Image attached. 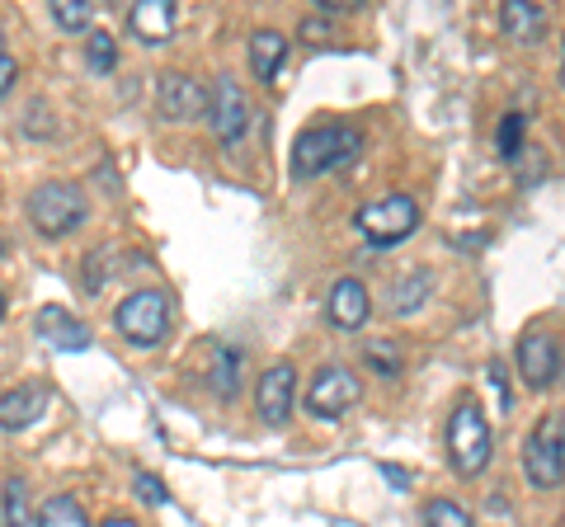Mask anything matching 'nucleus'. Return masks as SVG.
<instances>
[{"mask_svg":"<svg viewBox=\"0 0 565 527\" xmlns=\"http://www.w3.org/2000/svg\"><path fill=\"white\" fill-rule=\"evenodd\" d=\"M85 57H90L95 72H114V62H118V43L109 39V33H95L90 47H85Z\"/></svg>","mask_w":565,"mask_h":527,"instance_id":"393cba45","label":"nucleus"},{"mask_svg":"<svg viewBox=\"0 0 565 527\" xmlns=\"http://www.w3.org/2000/svg\"><path fill=\"white\" fill-rule=\"evenodd\" d=\"M490 381H494V391H500V406H504V410L514 406V396H509V386H504V367H500V363H490Z\"/></svg>","mask_w":565,"mask_h":527,"instance_id":"c85d7f7f","label":"nucleus"},{"mask_svg":"<svg viewBox=\"0 0 565 527\" xmlns=\"http://www.w3.org/2000/svg\"><path fill=\"white\" fill-rule=\"evenodd\" d=\"M359 151H363L359 128H349V122H321V128H307L292 142V174L297 180H316V174L349 165Z\"/></svg>","mask_w":565,"mask_h":527,"instance_id":"f257e3e1","label":"nucleus"},{"mask_svg":"<svg viewBox=\"0 0 565 527\" xmlns=\"http://www.w3.org/2000/svg\"><path fill=\"white\" fill-rule=\"evenodd\" d=\"M500 155L504 161H519L523 155V114H504V122H500Z\"/></svg>","mask_w":565,"mask_h":527,"instance_id":"b1692460","label":"nucleus"},{"mask_svg":"<svg viewBox=\"0 0 565 527\" xmlns=\"http://www.w3.org/2000/svg\"><path fill=\"white\" fill-rule=\"evenodd\" d=\"M156 104H161L166 122H193V118L207 114V90L193 76L170 72V76H161V85H156Z\"/></svg>","mask_w":565,"mask_h":527,"instance_id":"1a4fd4ad","label":"nucleus"},{"mask_svg":"<svg viewBox=\"0 0 565 527\" xmlns=\"http://www.w3.org/2000/svg\"><path fill=\"white\" fill-rule=\"evenodd\" d=\"M0 57H6V33H0Z\"/></svg>","mask_w":565,"mask_h":527,"instance_id":"2f4dec72","label":"nucleus"},{"mask_svg":"<svg viewBox=\"0 0 565 527\" xmlns=\"http://www.w3.org/2000/svg\"><path fill=\"white\" fill-rule=\"evenodd\" d=\"M128 29H132L137 43L161 47L174 33V6L170 0H141V6H132V14H128Z\"/></svg>","mask_w":565,"mask_h":527,"instance_id":"2eb2a0df","label":"nucleus"},{"mask_svg":"<svg viewBox=\"0 0 565 527\" xmlns=\"http://www.w3.org/2000/svg\"><path fill=\"white\" fill-rule=\"evenodd\" d=\"M170 292L161 288H141V292H128L118 302L114 311V325H118V335L137 344V348H156L166 340V330H170Z\"/></svg>","mask_w":565,"mask_h":527,"instance_id":"7ed1b4c3","label":"nucleus"},{"mask_svg":"<svg viewBox=\"0 0 565 527\" xmlns=\"http://www.w3.org/2000/svg\"><path fill=\"white\" fill-rule=\"evenodd\" d=\"M429 292H434V278L429 269H411L405 278H396L392 292H386V302H392L396 315H415L424 302H429Z\"/></svg>","mask_w":565,"mask_h":527,"instance_id":"6ab92c4d","label":"nucleus"},{"mask_svg":"<svg viewBox=\"0 0 565 527\" xmlns=\"http://www.w3.org/2000/svg\"><path fill=\"white\" fill-rule=\"evenodd\" d=\"M424 527H471V514L452 499H434L429 508H424Z\"/></svg>","mask_w":565,"mask_h":527,"instance_id":"5701e85b","label":"nucleus"},{"mask_svg":"<svg viewBox=\"0 0 565 527\" xmlns=\"http://www.w3.org/2000/svg\"><path fill=\"white\" fill-rule=\"evenodd\" d=\"M39 340L47 348H62V354H81V348H90V330H85L66 306H43L39 311Z\"/></svg>","mask_w":565,"mask_h":527,"instance_id":"4468645a","label":"nucleus"},{"mask_svg":"<svg viewBox=\"0 0 565 527\" xmlns=\"http://www.w3.org/2000/svg\"><path fill=\"white\" fill-rule=\"evenodd\" d=\"M500 24L509 33V43H519V47H533L542 33H546V10L533 6V0H504V10H500Z\"/></svg>","mask_w":565,"mask_h":527,"instance_id":"f3484780","label":"nucleus"},{"mask_svg":"<svg viewBox=\"0 0 565 527\" xmlns=\"http://www.w3.org/2000/svg\"><path fill=\"white\" fill-rule=\"evenodd\" d=\"M132 490H137V495L147 499V504H166V485H161V476H151V471H137Z\"/></svg>","mask_w":565,"mask_h":527,"instance_id":"a878e982","label":"nucleus"},{"mask_svg":"<svg viewBox=\"0 0 565 527\" xmlns=\"http://www.w3.org/2000/svg\"><path fill=\"white\" fill-rule=\"evenodd\" d=\"M367 358H373V363H377V373H386V377H396V373H401V358H392V348H386V340L367 344Z\"/></svg>","mask_w":565,"mask_h":527,"instance_id":"bb28decb","label":"nucleus"},{"mask_svg":"<svg viewBox=\"0 0 565 527\" xmlns=\"http://www.w3.org/2000/svg\"><path fill=\"white\" fill-rule=\"evenodd\" d=\"M99 527H137V523H132V518H104Z\"/></svg>","mask_w":565,"mask_h":527,"instance_id":"c756f323","label":"nucleus"},{"mask_svg":"<svg viewBox=\"0 0 565 527\" xmlns=\"http://www.w3.org/2000/svg\"><path fill=\"white\" fill-rule=\"evenodd\" d=\"M519 373H523V381L527 386H552L556 381V373H561V348H556V340L552 335H523V344H519Z\"/></svg>","mask_w":565,"mask_h":527,"instance_id":"f8f14e48","label":"nucleus"},{"mask_svg":"<svg viewBox=\"0 0 565 527\" xmlns=\"http://www.w3.org/2000/svg\"><path fill=\"white\" fill-rule=\"evenodd\" d=\"M90 217V198H85L81 184H39L29 193V222L39 236H71L76 226Z\"/></svg>","mask_w":565,"mask_h":527,"instance_id":"f03ea898","label":"nucleus"},{"mask_svg":"<svg viewBox=\"0 0 565 527\" xmlns=\"http://www.w3.org/2000/svg\"><path fill=\"white\" fill-rule=\"evenodd\" d=\"M47 410V381H20L0 396V429H29Z\"/></svg>","mask_w":565,"mask_h":527,"instance_id":"ddd939ff","label":"nucleus"},{"mask_svg":"<svg viewBox=\"0 0 565 527\" xmlns=\"http://www.w3.org/2000/svg\"><path fill=\"white\" fill-rule=\"evenodd\" d=\"M14 80H20V62H14L10 52H6V57H0V99L10 95V85H14Z\"/></svg>","mask_w":565,"mask_h":527,"instance_id":"cd10ccee","label":"nucleus"},{"mask_svg":"<svg viewBox=\"0 0 565 527\" xmlns=\"http://www.w3.org/2000/svg\"><path fill=\"white\" fill-rule=\"evenodd\" d=\"M359 232L367 245H377V250H392V245L411 240L419 232V203L411 193H386V198L359 207Z\"/></svg>","mask_w":565,"mask_h":527,"instance_id":"39448f33","label":"nucleus"},{"mask_svg":"<svg viewBox=\"0 0 565 527\" xmlns=\"http://www.w3.org/2000/svg\"><path fill=\"white\" fill-rule=\"evenodd\" d=\"M359 391H363V386H359V377H353L344 363L316 367V377L307 386V415L334 424V419H344L353 406H359Z\"/></svg>","mask_w":565,"mask_h":527,"instance_id":"0eeeda50","label":"nucleus"},{"mask_svg":"<svg viewBox=\"0 0 565 527\" xmlns=\"http://www.w3.org/2000/svg\"><path fill=\"white\" fill-rule=\"evenodd\" d=\"M282 66H288V39H282L278 29H259L250 39V72H255V80L278 85Z\"/></svg>","mask_w":565,"mask_h":527,"instance_id":"dca6fc26","label":"nucleus"},{"mask_svg":"<svg viewBox=\"0 0 565 527\" xmlns=\"http://www.w3.org/2000/svg\"><path fill=\"white\" fill-rule=\"evenodd\" d=\"M292 400H297V373H292V363H274L269 373L259 377V386H255V410H259V419H264V424H288Z\"/></svg>","mask_w":565,"mask_h":527,"instance_id":"9d476101","label":"nucleus"},{"mask_svg":"<svg viewBox=\"0 0 565 527\" xmlns=\"http://www.w3.org/2000/svg\"><path fill=\"white\" fill-rule=\"evenodd\" d=\"M0 255H6V240H0Z\"/></svg>","mask_w":565,"mask_h":527,"instance_id":"72a5a7b5","label":"nucleus"},{"mask_svg":"<svg viewBox=\"0 0 565 527\" xmlns=\"http://www.w3.org/2000/svg\"><path fill=\"white\" fill-rule=\"evenodd\" d=\"M0 315H6V297H0Z\"/></svg>","mask_w":565,"mask_h":527,"instance_id":"473e14b6","label":"nucleus"},{"mask_svg":"<svg viewBox=\"0 0 565 527\" xmlns=\"http://www.w3.org/2000/svg\"><path fill=\"white\" fill-rule=\"evenodd\" d=\"M6 527H39V518H33V508H29V490L20 476H10L6 481Z\"/></svg>","mask_w":565,"mask_h":527,"instance_id":"412c9836","label":"nucleus"},{"mask_svg":"<svg viewBox=\"0 0 565 527\" xmlns=\"http://www.w3.org/2000/svg\"><path fill=\"white\" fill-rule=\"evenodd\" d=\"M523 471L537 490H556L565 481V415H552L527 433L523 443Z\"/></svg>","mask_w":565,"mask_h":527,"instance_id":"423d86ee","label":"nucleus"},{"mask_svg":"<svg viewBox=\"0 0 565 527\" xmlns=\"http://www.w3.org/2000/svg\"><path fill=\"white\" fill-rule=\"evenodd\" d=\"M207 122L217 132L222 147H241L245 132H250V99L232 76H217L212 80V95H207Z\"/></svg>","mask_w":565,"mask_h":527,"instance_id":"6e6552de","label":"nucleus"},{"mask_svg":"<svg viewBox=\"0 0 565 527\" xmlns=\"http://www.w3.org/2000/svg\"><path fill=\"white\" fill-rule=\"evenodd\" d=\"M241 377H245V354L236 344H212V363H207V381L222 400H232L241 391Z\"/></svg>","mask_w":565,"mask_h":527,"instance_id":"a211bd4d","label":"nucleus"},{"mask_svg":"<svg viewBox=\"0 0 565 527\" xmlns=\"http://www.w3.org/2000/svg\"><path fill=\"white\" fill-rule=\"evenodd\" d=\"M52 20H57V29H66V33H85L95 24V6L90 0H57V6H52Z\"/></svg>","mask_w":565,"mask_h":527,"instance_id":"4be33fe9","label":"nucleus"},{"mask_svg":"<svg viewBox=\"0 0 565 527\" xmlns=\"http://www.w3.org/2000/svg\"><path fill=\"white\" fill-rule=\"evenodd\" d=\"M326 315L334 330H363L367 315H373V297L359 278H340V283L330 288V302H326Z\"/></svg>","mask_w":565,"mask_h":527,"instance_id":"9b49d317","label":"nucleus"},{"mask_svg":"<svg viewBox=\"0 0 565 527\" xmlns=\"http://www.w3.org/2000/svg\"><path fill=\"white\" fill-rule=\"evenodd\" d=\"M39 527H90V518H85V508L71 495H52L39 508Z\"/></svg>","mask_w":565,"mask_h":527,"instance_id":"aec40b11","label":"nucleus"},{"mask_svg":"<svg viewBox=\"0 0 565 527\" xmlns=\"http://www.w3.org/2000/svg\"><path fill=\"white\" fill-rule=\"evenodd\" d=\"M448 456H452V471L462 481L481 476L490 466V424L476 400H457V410L448 419Z\"/></svg>","mask_w":565,"mask_h":527,"instance_id":"20e7f679","label":"nucleus"},{"mask_svg":"<svg viewBox=\"0 0 565 527\" xmlns=\"http://www.w3.org/2000/svg\"><path fill=\"white\" fill-rule=\"evenodd\" d=\"M561 80H565V43H561Z\"/></svg>","mask_w":565,"mask_h":527,"instance_id":"7c9ffc66","label":"nucleus"}]
</instances>
